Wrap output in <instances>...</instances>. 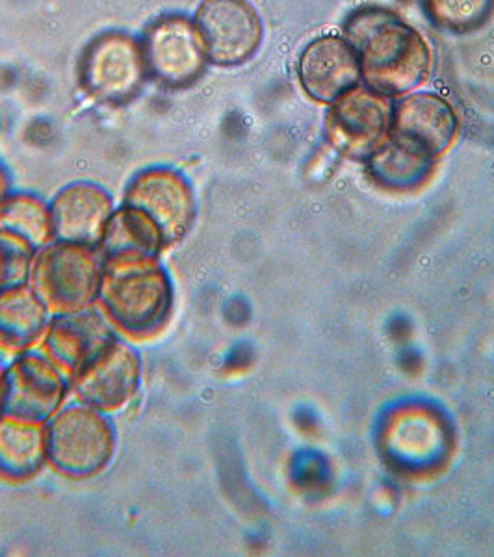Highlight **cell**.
<instances>
[{"mask_svg":"<svg viewBox=\"0 0 494 557\" xmlns=\"http://www.w3.org/2000/svg\"><path fill=\"white\" fill-rule=\"evenodd\" d=\"M343 36L359 54L362 86L375 94L394 101L430 78L433 52L428 39L388 8L362 7L349 13Z\"/></svg>","mask_w":494,"mask_h":557,"instance_id":"1","label":"cell"},{"mask_svg":"<svg viewBox=\"0 0 494 557\" xmlns=\"http://www.w3.org/2000/svg\"><path fill=\"white\" fill-rule=\"evenodd\" d=\"M99 301L118 330L141 338L164 327L175 290L159 259H114L104 264Z\"/></svg>","mask_w":494,"mask_h":557,"instance_id":"2","label":"cell"},{"mask_svg":"<svg viewBox=\"0 0 494 557\" xmlns=\"http://www.w3.org/2000/svg\"><path fill=\"white\" fill-rule=\"evenodd\" d=\"M104 264L101 247L52 240L36 251L28 283L52 314L81 311L99 301Z\"/></svg>","mask_w":494,"mask_h":557,"instance_id":"3","label":"cell"},{"mask_svg":"<svg viewBox=\"0 0 494 557\" xmlns=\"http://www.w3.org/2000/svg\"><path fill=\"white\" fill-rule=\"evenodd\" d=\"M47 456L52 469L75 480L107 469L114 457L118 435L107 411L76 404L64 406L47 422Z\"/></svg>","mask_w":494,"mask_h":557,"instance_id":"4","label":"cell"},{"mask_svg":"<svg viewBox=\"0 0 494 557\" xmlns=\"http://www.w3.org/2000/svg\"><path fill=\"white\" fill-rule=\"evenodd\" d=\"M149 81L140 38L107 30L84 47L78 83L94 101L123 107L140 96Z\"/></svg>","mask_w":494,"mask_h":557,"instance_id":"5","label":"cell"},{"mask_svg":"<svg viewBox=\"0 0 494 557\" xmlns=\"http://www.w3.org/2000/svg\"><path fill=\"white\" fill-rule=\"evenodd\" d=\"M140 41L149 81L160 88H190L209 67L203 39L190 15H159L146 26Z\"/></svg>","mask_w":494,"mask_h":557,"instance_id":"6","label":"cell"},{"mask_svg":"<svg viewBox=\"0 0 494 557\" xmlns=\"http://www.w3.org/2000/svg\"><path fill=\"white\" fill-rule=\"evenodd\" d=\"M210 64L236 67L259 52L264 25L249 0H201L192 15Z\"/></svg>","mask_w":494,"mask_h":557,"instance_id":"7","label":"cell"},{"mask_svg":"<svg viewBox=\"0 0 494 557\" xmlns=\"http://www.w3.org/2000/svg\"><path fill=\"white\" fill-rule=\"evenodd\" d=\"M393 99L359 84L331 102L325 112V138L351 159L367 160L391 133Z\"/></svg>","mask_w":494,"mask_h":557,"instance_id":"8","label":"cell"},{"mask_svg":"<svg viewBox=\"0 0 494 557\" xmlns=\"http://www.w3.org/2000/svg\"><path fill=\"white\" fill-rule=\"evenodd\" d=\"M51 355L23 349L7 367L4 412L13 417L47 422L64 407L71 391V375Z\"/></svg>","mask_w":494,"mask_h":557,"instance_id":"9","label":"cell"},{"mask_svg":"<svg viewBox=\"0 0 494 557\" xmlns=\"http://www.w3.org/2000/svg\"><path fill=\"white\" fill-rule=\"evenodd\" d=\"M125 203L144 210L159 225L168 246L183 240L196 220V197L183 173L164 165L136 173L125 191Z\"/></svg>","mask_w":494,"mask_h":557,"instance_id":"10","label":"cell"},{"mask_svg":"<svg viewBox=\"0 0 494 557\" xmlns=\"http://www.w3.org/2000/svg\"><path fill=\"white\" fill-rule=\"evenodd\" d=\"M459 125L457 110L446 97L417 89L394 99L388 138L435 159L454 146Z\"/></svg>","mask_w":494,"mask_h":557,"instance_id":"11","label":"cell"},{"mask_svg":"<svg viewBox=\"0 0 494 557\" xmlns=\"http://www.w3.org/2000/svg\"><path fill=\"white\" fill-rule=\"evenodd\" d=\"M140 381V354L118 336L94 361L71 374V391L78 401L108 412L128 404Z\"/></svg>","mask_w":494,"mask_h":557,"instance_id":"12","label":"cell"},{"mask_svg":"<svg viewBox=\"0 0 494 557\" xmlns=\"http://www.w3.org/2000/svg\"><path fill=\"white\" fill-rule=\"evenodd\" d=\"M298 81L312 102L330 107L361 84L359 54L344 36H318L299 54Z\"/></svg>","mask_w":494,"mask_h":557,"instance_id":"13","label":"cell"},{"mask_svg":"<svg viewBox=\"0 0 494 557\" xmlns=\"http://www.w3.org/2000/svg\"><path fill=\"white\" fill-rule=\"evenodd\" d=\"M118 338L114 323L96 307L60 312L52 317L44 336L45 351L70 374L94 361Z\"/></svg>","mask_w":494,"mask_h":557,"instance_id":"14","label":"cell"},{"mask_svg":"<svg viewBox=\"0 0 494 557\" xmlns=\"http://www.w3.org/2000/svg\"><path fill=\"white\" fill-rule=\"evenodd\" d=\"M49 205L54 240L96 247L101 244L108 220L115 210L110 194L88 181L67 184Z\"/></svg>","mask_w":494,"mask_h":557,"instance_id":"15","label":"cell"},{"mask_svg":"<svg viewBox=\"0 0 494 557\" xmlns=\"http://www.w3.org/2000/svg\"><path fill=\"white\" fill-rule=\"evenodd\" d=\"M49 462L45 422L0 414V475L21 482Z\"/></svg>","mask_w":494,"mask_h":557,"instance_id":"16","label":"cell"},{"mask_svg":"<svg viewBox=\"0 0 494 557\" xmlns=\"http://www.w3.org/2000/svg\"><path fill=\"white\" fill-rule=\"evenodd\" d=\"M168 246L159 225L144 210L123 203L110 215L99 244L104 259H160Z\"/></svg>","mask_w":494,"mask_h":557,"instance_id":"17","label":"cell"},{"mask_svg":"<svg viewBox=\"0 0 494 557\" xmlns=\"http://www.w3.org/2000/svg\"><path fill=\"white\" fill-rule=\"evenodd\" d=\"M52 314L30 283L0 290V344L23 351L49 330Z\"/></svg>","mask_w":494,"mask_h":557,"instance_id":"18","label":"cell"},{"mask_svg":"<svg viewBox=\"0 0 494 557\" xmlns=\"http://www.w3.org/2000/svg\"><path fill=\"white\" fill-rule=\"evenodd\" d=\"M368 172L388 188L406 190L430 177L435 159L387 138L367 159Z\"/></svg>","mask_w":494,"mask_h":557,"instance_id":"19","label":"cell"},{"mask_svg":"<svg viewBox=\"0 0 494 557\" xmlns=\"http://www.w3.org/2000/svg\"><path fill=\"white\" fill-rule=\"evenodd\" d=\"M0 228L25 238L38 251L54 240L51 205L34 194L12 191L0 205Z\"/></svg>","mask_w":494,"mask_h":557,"instance_id":"20","label":"cell"},{"mask_svg":"<svg viewBox=\"0 0 494 557\" xmlns=\"http://www.w3.org/2000/svg\"><path fill=\"white\" fill-rule=\"evenodd\" d=\"M425 20L443 33H478L493 20L494 0H420Z\"/></svg>","mask_w":494,"mask_h":557,"instance_id":"21","label":"cell"},{"mask_svg":"<svg viewBox=\"0 0 494 557\" xmlns=\"http://www.w3.org/2000/svg\"><path fill=\"white\" fill-rule=\"evenodd\" d=\"M34 249L25 238L0 228V290L26 285L33 272Z\"/></svg>","mask_w":494,"mask_h":557,"instance_id":"22","label":"cell"},{"mask_svg":"<svg viewBox=\"0 0 494 557\" xmlns=\"http://www.w3.org/2000/svg\"><path fill=\"white\" fill-rule=\"evenodd\" d=\"M12 194L10 188V175H8L7 168L0 164V205L4 203V199Z\"/></svg>","mask_w":494,"mask_h":557,"instance_id":"23","label":"cell"},{"mask_svg":"<svg viewBox=\"0 0 494 557\" xmlns=\"http://www.w3.org/2000/svg\"><path fill=\"white\" fill-rule=\"evenodd\" d=\"M4 381H7V367L0 361V414L4 412Z\"/></svg>","mask_w":494,"mask_h":557,"instance_id":"24","label":"cell"}]
</instances>
